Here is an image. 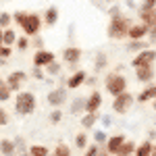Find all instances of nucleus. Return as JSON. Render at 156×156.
<instances>
[{
    "mask_svg": "<svg viewBox=\"0 0 156 156\" xmlns=\"http://www.w3.org/2000/svg\"><path fill=\"white\" fill-rule=\"evenodd\" d=\"M83 146H85V135L79 133V135H77V148H83Z\"/></svg>",
    "mask_w": 156,
    "mask_h": 156,
    "instance_id": "obj_31",
    "label": "nucleus"
},
{
    "mask_svg": "<svg viewBox=\"0 0 156 156\" xmlns=\"http://www.w3.org/2000/svg\"><path fill=\"white\" fill-rule=\"evenodd\" d=\"M123 142H125V137H123V135H115V137H110V140H108V152H112V154H117V150H119V146L123 144Z\"/></svg>",
    "mask_w": 156,
    "mask_h": 156,
    "instance_id": "obj_14",
    "label": "nucleus"
},
{
    "mask_svg": "<svg viewBox=\"0 0 156 156\" xmlns=\"http://www.w3.org/2000/svg\"><path fill=\"white\" fill-rule=\"evenodd\" d=\"M36 77H37V79H42V77H44V73L40 71V69H37V67H36Z\"/></svg>",
    "mask_w": 156,
    "mask_h": 156,
    "instance_id": "obj_39",
    "label": "nucleus"
},
{
    "mask_svg": "<svg viewBox=\"0 0 156 156\" xmlns=\"http://www.w3.org/2000/svg\"><path fill=\"white\" fill-rule=\"evenodd\" d=\"M85 156H98V150H96V146H92L90 150H87V154Z\"/></svg>",
    "mask_w": 156,
    "mask_h": 156,
    "instance_id": "obj_37",
    "label": "nucleus"
},
{
    "mask_svg": "<svg viewBox=\"0 0 156 156\" xmlns=\"http://www.w3.org/2000/svg\"><path fill=\"white\" fill-rule=\"evenodd\" d=\"M94 137H96V142H100V144H102V142H106V135H104L102 131H96V135H94Z\"/></svg>",
    "mask_w": 156,
    "mask_h": 156,
    "instance_id": "obj_34",
    "label": "nucleus"
},
{
    "mask_svg": "<svg viewBox=\"0 0 156 156\" xmlns=\"http://www.w3.org/2000/svg\"><path fill=\"white\" fill-rule=\"evenodd\" d=\"M152 67H137V79L140 81H150L152 79Z\"/></svg>",
    "mask_w": 156,
    "mask_h": 156,
    "instance_id": "obj_16",
    "label": "nucleus"
},
{
    "mask_svg": "<svg viewBox=\"0 0 156 156\" xmlns=\"http://www.w3.org/2000/svg\"><path fill=\"white\" fill-rule=\"evenodd\" d=\"M125 77H121V75H110L106 79V87L110 94H115V96H119V94H123L125 92Z\"/></svg>",
    "mask_w": 156,
    "mask_h": 156,
    "instance_id": "obj_3",
    "label": "nucleus"
},
{
    "mask_svg": "<svg viewBox=\"0 0 156 156\" xmlns=\"http://www.w3.org/2000/svg\"><path fill=\"white\" fill-rule=\"evenodd\" d=\"M56 19H58V9H56V6H50L48 12H46V23L54 25V23H56Z\"/></svg>",
    "mask_w": 156,
    "mask_h": 156,
    "instance_id": "obj_19",
    "label": "nucleus"
},
{
    "mask_svg": "<svg viewBox=\"0 0 156 156\" xmlns=\"http://www.w3.org/2000/svg\"><path fill=\"white\" fill-rule=\"evenodd\" d=\"M100 102H102V98L98 92H92V96L85 100V110H87V115H94L98 108H100Z\"/></svg>",
    "mask_w": 156,
    "mask_h": 156,
    "instance_id": "obj_9",
    "label": "nucleus"
},
{
    "mask_svg": "<svg viewBox=\"0 0 156 156\" xmlns=\"http://www.w3.org/2000/svg\"><path fill=\"white\" fill-rule=\"evenodd\" d=\"M129 21L125 19V17H115L110 25H108V36L110 37H123L127 31H129Z\"/></svg>",
    "mask_w": 156,
    "mask_h": 156,
    "instance_id": "obj_1",
    "label": "nucleus"
},
{
    "mask_svg": "<svg viewBox=\"0 0 156 156\" xmlns=\"http://www.w3.org/2000/svg\"><path fill=\"white\" fill-rule=\"evenodd\" d=\"M152 27H154V29H152V36L156 37V25H152Z\"/></svg>",
    "mask_w": 156,
    "mask_h": 156,
    "instance_id": "obj_43",
    "label": "nucleus"
},
{
    "mask_svg": "<svg viewBox=\"0 0 156 156\" xmlns=\"http://www.w3.org/2000/svg\"><path fill=\"white\" fill-rule=\"evenodd\" d=\"M154 108H156V102H154Z\"/></svg>",
    "mask_w": 156,
    "mask_h": 156,
    "instance_id": "obj_45",
    "label": "nucleus"
},
{
    "mask_svg": "<svg viewBox=\"0 0 156 156\" xmlns=\"http://www.w3.org/2000/svg\"><path fill=\"white\" fill-rule=\"evenodd\" d=\"M27 46H29V42H27V37H21V40H19V50H25Z\"/></svg>",
    "mask_w": 156,
    "mask_h": 156,
    "instance_id": "obj_35",
    "label": "nucleus"
},
{
    "mask_svg": "<svg viewBox=\"0 0 156 156\" xmlns=\"http://www.w3.org/2000/svg\"><path fill=\"white\" fill-rule=\"evenodd\" d=\"M150 154H152V156H156V146H152V150H150Z\"/></svg>",
    "mask_w": 156,
    "mask_h": 156,
    "instance_id": "obj_42",
    "label": "nucleus"
},
{
    "mask_svg": "<svg viewBox=\"0 0 156 156\" xmlns=\"http://www.w3.org/2000/svg\"><path fill=\"white\" fill-rule=\"evenodd\" d=\"M21 27H23V31L27 36L37 34V29H40V17L37 15H25V19L21 21Z\"/></svg>",
    "mask_w": 156,
    "mask_h": 156,
    "instance_id": "obj_4",
    "label": "nucleus"
},
{
    "mask_svg": "<svg viewBox=\"0 0 156 156\" xmlns=\"http://www.w3.org/2000/svg\"><path fill=\"white\" fill-rule=\"evenodd\" d=\"M9 98H11V90H9V87H6V83L0 79V102H6Z\"/></svg>",
    "mask_w": 156,
    "mask_h": 156,
    "instance_id": "obj_22",
    "label": "nucleus"
},
{
    "mask_svg": "<svg viewBox=\"0 0 156 156\" xmlns=\"http://www.w3.org/2000/svg\"><path fill=\"white\" fill-rule=\"evenodd\" d=\"M23 79H25V73L23 71H15V73L9 75V79H6L4 83H6V87H9L11 92H15V90H19V85H21Z\"/></svg>",
    "mask_w": 156,
    "mask_h": 156,
    "instance_id": "obj_8",
    "label": "nucleus"
},
{
    "mask_svg": "<svg viewBox=\"0 0 156 156\" xmlns=\"http://www.w3.org/2000/svg\"><path fill=\"white\" fill-rule=\"evenodd\" d=\"M11 25V15L9 12H2L0 15V27H9Z\"/></svg>",
    "mask_w": 156,
    "mask_h": 156,
    "instance_id": "obj_28",
    "label": "nucleus"
},
{
    "mask_svg": "<svg viewBox=\"0 0 156 156\" xmlns=\"http://www.w3.org/2000/svg\"><path fill=\"white\" fill-rule=\"evenodd\" d=\"M104 156H108V154H104Z\"/></svg>",
    "mask_w": 156,
    "mask_h": 156,
    "instance_id": "obj_46",
    "label": "nucleus"
},
{
    "mask_svg": "<svg viewBox=\"0 0 156 156\" xmlns=\"http://www.w3.org/2000/svg\"><path fill=\"white\" fill-rule=\"evenodd\" d=\"M54 156H71V150H69L65 144H58L56 150H54Z\"/></svg>",
    "mask_w": 156,
    "mask_h": 156,
    "instance_id": "obj_24",
    "label": "nucleus"
},
{
    "mask_svg": "<svg viewBox=\"0 0 156 156\" xmlns=\"http://www.w3.org/2000/svg\"><path fill=\"white\" fill-rule=\"evenodd\" d=\"M102 123L108 127V125H110V117H102Z\"/></svg>",
    "mask_w": 156,
    "mask_h": 156,
    "instance_id": "obj_40",
    "label": "nucleus"
},
{
    "mask_svg": "<svg viewBox=\"0 0 156 156\" xmlns=\"http://www.w3.org/2000/svg\"><path fill=\"white\" fill-rule=\"evenodd\" d=\"M148 98H156V85L150 87V90H146L144 94H140V102H146Z\"/></svg>",
    "mask_w": 156,
    "mask_h": 156,
    "instance_id": "obj_25",
    "label": "nucleus"
},
{
    "mask_svg": "<svg viewBox=\"0 0 156 156\" xmlns=\"http://www.w3.org/2000/svg\"><path fill=\"white\" fill-rule=\"evenodd\" d=\"M102 65H104V54H100V56H98V67H102Z\"/></svg>",
    "mask_w": 156,
    "mask_h": 156,
    "instance_id": "obj_38",
    "label": "nucleus"
},
{
    "mask_svg": "<svg viewBox=\"0 0 156 156\" xmlns=\"http://www.w3.org/2000/svg\"><path fill=\"white\" fill-rule=\"evenodd\" d=\"M135 150V144L133 142H123V144L119 146V150H117V154L119 156H129Z\"/></svg>",
    "mask_w": 156,
    "mask_h": 156,
    "instance_id": "obj_18",
    "label": "nucleus"
},
{
    "mask_svg": "<svg viewBox=\"0 0 156 156\" xmlns=\"http://www.w3.org/2000/svg\"><path fill=\"white\" fill-rule=\"evenodd\" d=\"M48 71L50 73H58V65H56V62H50V65H48Z\"/></svg>",
    "mask_w": 156,
    "mask_h": 156,
    "instance_id": "obj_36",
    "label": "nucleus"
},
{
    "mask_svg": "<svg viewBox=\"0 0 156 156\" xmlns=\"http://www.w3.org/2000/svg\"><path fill=\"white\" fill-rule=\"evenodd\" d=\"M0 125H9V115L4 112V108H0Z\"/></svg>",
    "mask_w": 156,
    "mask_h": 156,
    "instance_id": "obj_30",
    "label": "nucleus"
},
{
    "mask_svg": "<svg viewBox=\"0 0 156 156\" xmlns=\"http://www.w3.org/2000/svg\"><path fill=\"white\" fill-rule=\"evenodd\" d=\"M29 152H31V156H48V150L44 146H34Z\"/></svg>",
    "mask_w": 156,
    "mask_h": 156,
    "instance_id": "obj_26",
    "label": "nucleus"
},
{
    "mask_svg": "<svg viewBox=\"0 0 156 156\" xmlns=\"http://www.w3.org/2000/svg\"><path fill=\"white\" fill-rule=\"evenodd\" d=\"M50 121H52V123H58L60 121V110H54V112L50 115Z\"/></svg>",
    "mask_w": 156,
    "mask_h": 156,
    "instance_id": "obj_32",
    "label": "nucleus"
},
{
    "mask_svg": "<svg viewBox=\"0 0 156 156\" xmlns=\"http://www.w3.org/2000/svg\"><path fill=\"white\" fill-rule=\"evenodd\" d=\"M79 56H81V50L79 48H67L65 50V60L67 62H77Z\"/></svg>",
    "mask_w": 156,
    "mask_h": 156,
    "instance_id": "obj_15",
    "label": "nucleus"
},
{
    "mask_svg": "<svg viewBox=\"0 0 156 156\" xmlns=\"http://www.w3.org/2000/svg\"><path fill=\"white\" fill-rule=\"evenodd\" d=\"M150 150H152V144L150 142H144L142 146L135 148V156H150Z\"/></svg>",
    "mask_w": 156,
    "mask_h": 156,
    "instance_id": "obj_20",
    "label": "nucleus"
},
{
    "mask_svg": "<svg viewBox=\"0 0 156 156\" xmlns=\"http://www.w3.org/2000/svg\"><path fill=\"white\" fill-rule=\"evenodd\" d=\"M52 60H54V54H52V52H46V50H37L36 56H34V65H36L37 69H40V67H48Z\"/></svg>",
    "mask_w": 156,
    "mask_h": 156,
    "instance_id": "obj_7",
    "label": "nucleus"
},
{
    "mask_svg": "<svg viewBox=\"0 0 156 156\" xmlns=\"http://www.w3.org/2000/svg\"><path fill=\"white\" fill-rule=\"evenodd\" d=\"M23 19H25V15H23V12H17V21H19V23H21V21H23Z\"/></svg>",
    "mask_w": 156,
    "mask_h": 156,
    "instance_id": "obj_41",
    "label": "nucleus"
},
{
    "mask_svg": "<svg viewBox=\"0 0 156 156\" xmlns=\"http://www.w3.org/2000/svg\"><path fill=\"white\" fill-rule=\"evenodd\" d=\"M0 48H2V29H0Z\"/></svg>",
    "mask_w": 156,
    "mask_h": 156,
    "instance_id": "obj_44",
    "label": "nucleus"
},
{
    "mask_svg": "<svg viewBox=\"0 0 156 156\" xmlns=\"http://www.w3.org/2000/svg\"><path fill=\"white\" fill-rule=\"evenodd\" d=\"M12 42H15L12 29H4V31H2V44H12Z\"/></svg>",
    "mask_w": 156,
    "mask_h": 156,
    "instance_id": "obj_23",
    "label": "nucleus"
},
{
    "mask_svg": "<svg viewBox=\"0 0 156 156\" xmlns=\"http://www.w3.org/2000/svg\"><path fill=\"white\" fill-rule=\"evenodd\" d=\"M34 108H36V98H34V94L21 92V94L17 96V110H19L21 115H31Z\"/></svg>",
    "mask_w": 156,
    "mask_h": 156,
    "instance_id": "obj_2",
    "label": "nucleus"
},
{
    "mask_svg": "<svg viewBox=\"0 0 156 156\" xmlns=\"http://www.w3.org/2000/svg\"><path fill=\"white\" fill-rule=\"evenodd\" d=\"M65 98H67L65 90L58 87V90H52V92L48 94V102H50V104H54V106H60V104L65 102Z\"/></svg>",
    "mask_w": 156,
    "mask_h": 156,
    "instance_id": "obj_10",
    "label": "nucleus"
},
{
    "mask_svg": "<svg viewBox=\"0 0 156 156\" xmlns=\"http://www.w3.org/2000/svg\"><path fill=\"white\" fill-rule=\"evenodd\" d=\"M156 6V0H146L144 4H142V11H150V9H154Z\"/></svg>",
    "mask_w": 156,
    "mask_h": 156,
    "instance_id": "obj_29",
    "label": "nucleus"
},
{
    "mask_svg": "<svg viewBox=\"0 0 156 156\" xmlns=\"http://www.w3.org/2000/svg\"><path fill=\"white\" fill-rule=\"evenodd\" d=\"M131 104H133V96L127 94V92H123V94H119L117 100H115V110H117V112H125V110H129Z\"/></svg>",
    "mask_w": 156,
    "mask_h": 156,
    "instance_id": "obj_5",
    "label": "nucleus"
},
{
    "mask_svg": "<svg viewBox=\"0 0 156 156\" xmlns=\"http://www.w3.org/2000/svg\"><path fill=\"white\" fill-rule=\"evenodd\" d=\"M6 56H11V48L6 46V48H0V58H6Z\"/></svg>",
    "mask_w": 156,
    "mask_h": 156,
    "instance_id": "obj_33",
    "label": "nucleus"
},
{
    "mask_svg": "<svg viewBox=\"0 0 156 156\" xmlns=\"http://www.w3.org/2000/svg\"><path fill=\"white\" fill-rule=\"evenodd\" d=\"M83 81H85V73H83V71H77L75 75H71V77H69L67 85H69V87H79Z\"/></svg>",
    "mask_w": 156,
    "mask_h": 156,
    "instance_id": "obj_13",
    "label": "nucleus"
},
{
    "mask_svg": "<svg viewBox=\"0 0 156 156\" xmlns=\"http://www.w3.org/2000/svg\"><path fill=\"white\" fill-rule=\"evenodd\" d=\"M140 15H142V21L146 23V27H148V25H156V9L140 11Z\"/></svg>",
    "mask_w": 156,
    "mask_h": 156,
    "instance_id": "obj_12",
    "label": "nucleus"
},
{
    "mask_svg": "<svg viewBox=\"0 0 156 156\" xmlns=\"http://www.w3.org/2000/svg\"><path fill=\"white\" fill-rule=\"evenodd\" d=\"M94 123H96V112H94V115H85L83 121H81V125H83V127H92Z\"/></svg>",
    "mask_w": 156,
    "mask_h": 156,
    "instance_id": "obj_27",
    "label": "nucleus"
},
{
    "mask_svg": "<svg viewBox=\"0 0 156 156\" xmlns=\"http://www.w3.org/2000/svg\"><path fill=\"white\" fill-rule=\"evenodd\" d=\"M0 152L4 156H12L15 154V144H12L11 140H2L0 142Z\"/></svg>",
    "mask_w": 156,
    "mask_h": 156,
    "instance_id": "obj_17",
    "label": "nucleus"
},
{
    "mask_svg": "<svg viewBox=\"0 0 156 156\" xmlns=\"http://www.w3.org/2000/svg\"><path fill=\"white\" fill-rule=\"evenodd\" d=\"M81 110H85V100H83V98H77V100L71 104V112H73V115H77V112H81Z\"/></svg>",
    "mask_w": 156,
    "mask_h": 156,
    "instance_id": "obj_21",
    "label": "nucleus"
},
{
    "mask_svg": "<svg viewBox=\"0 0 156 156\" xmlns=\"http://www.w3.org/2000/svg\"><path fill=\"white\" fill-rule=\"evenodd\" d=\"M154 58H156V52H154V50H144V52H140V54L135 56L133 65H135V67H150Z\"/></svg>",
    "mask_w": 156,
    "mask_h": 156,
    "instance_id": "obj_6",
    "label": "nucleus"
},
{
    "mask_svg": "<svg viewBox=\"0 0 156 156\" xmlns=\"http://www.w3.org/2000/svg\"><path fill=\"white\" fill-rule=\"evenodd\" d=\"M127 34H129V37H133V40L137 42L140 37H144L146 34H148V27H146V25H133V27H129Z\"/></svg>",
    "mask_w": 156,
    "mask_h": 156,
    "instance_id": "obj_11",
    "label": "nucleus"
}]
</instances>
